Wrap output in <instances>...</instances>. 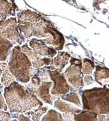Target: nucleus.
<instances>
[{
    "label": "nucleus",
    "mask_w": 109,
    "mask_h": 121,
    "mask_svg": "<svg viewBox=\"0 0 109 121\" xmlns=\"http://www.w3.org/2000/svg\"><path fill=\"white\" fill-rule=\"evenodd\" d=\"M32 63L26 54L17 45L11 52L8 67L15 78L22 83H28L30 80Z\"/></svg>",
    "instance_id": "4"
},
{
    "label": "nucleus",
    "mask_w": 109,
    "mask_h": 121,
    "mask_svg": "<svg viewBox=\"0 0 109 121\" xmlns=\"http://www.w3.org/2000/svg\"><path fill=\"white\" fill-rule=\"evenodd\" d=\"M8 67V65L6 64V63H0V89L3 87V85L2 84V83L1 82V75H2V72L6 68Z\"/></svg>",
    "instance_id": "28"
},
{
    "label": "nucleus",
    "mask_w": 109,
    "mask_h": 121,
    "mask_svg": "<svg viewBox=\"0 0 109 121\" xmlns=\"http://www.w3.org/2000/svg\"><path fill=\"white\" fill-rule=\"evenodd\" d=\"M0 109L1 110H3L6 111L8 110V108H7V105L5 102L4 98L3 97L2 93L0 91Z\"/></svg>",
    "instance_id": "27"
},
{
    "label": "nucleus",
    "mask_w": 109,
    "mask_h": 121,
    "mask_svg": "<svg viewBox=\"0 0 109 121\" xmlns=\"http://www.w3.org/2000/svg\"><path fill=\"white\" fill-rule=\"evenodd\" d=\"M50 59L45 57L44 58H40L38 60L32 61L31 63L34 68L39 69V68H42L44 66H48L49 65H50Z\"/></svg>",
    "instance_id": "23"
},
{
    "label": "nucleus",
    "mask_w": 109,
    "mask_h": 121,
    "mask_svg": "<svg viewBox=\"0 0 109 121\" xmlns=\"http://www.w3.org/2000/svg\"><path fill=\"white\" fill-rule=\"evenodd\" d=\"M54 107L59 111L62 112L67 113H78L81 112L80 109L74 107V106L71 104L67 103L65 101H64L60 98L57 99L54 103Z\"/></svg>",
    "instance_id": "14"
},
{
    "label": "nucleus",
    "mask_w": 109,
    "mask_h": 121,
    "mask_svg": "<svg viewBox=\"0 0 109 121\" xmlns=\"http://www.w3.org/2000/svg\"><path fill=\"white\" fill-rule=\"evenodd\" d=\"M74 113L64 112L62 114L63 121H74Z\"/></svg>",
    "instance_id": "26"
},
{
    "label": "nucleus",
    "mask_w": 109,
    "mask_h": 121,
    "mask_svg": "<svg viewBox=\"0 0 109 121\" xmlns=\"http://www.w3.org/2000/svg\"><path fill=\"white\" fill-rule=\"evenodd\" d=\"M4 97L11 113H25L42 106L37 96L14 81L4 89Z\"/></svg>",
    "instance_id": "1"
},
{
    "label": "nucleus",
    "mask_w": 109,
    "mask_h": 121,
    "mask_svg": "<svg viewBox=\"0 0 109 121\" xmlns=\"http://www.w3.org/2000/svg\"><path fill=\"white\" fill-rule=\"evenodd\" d=\"M38 71V69H37ZM31 78V83H32L34 86H35V87H38L39 86H40V83H41V78L39 77V75L37 73H37L32 76V77L30 78Z\"/></svg>",
    "instance_id": "24"
},
{
    "label": "nucleus",
    "mask_w": 109,
    "mask_h": 121,
    "mask_svg": "<svg viewBox=\"0 0 109 121\" xmlns=\"http://www.w3.org/2000/svg\"><path fill=\"white\" fill-rule=\"evenodd\" d=\"M46 72L54 84V86L50 91L51 94L59 96L69 92L70 86L67 84L64 73L59 72L56 68L54 69H47Z\"/></svg>",
    "instance_id": "7"
},
{
    "label": "nucleus",
    "mask_w": 109,
    "mask_h": 121,
    "mask_svg": "<svg viewBox=\"0 0 109 121\" xmlns=\"http://www.w3.org/2000/svg\"><path fill=\"white\" fill-rule=\"evenodd\" d=\"M95 80L101 86H105L109 83V71L107 68L96 66L94 73Z\"/></svg>",
    "instance_id": "13"
},
{
    "label": "nucleus",
    "mask_w": 109,
    "mask_h": 121,
    "mask_svg": "<svg viewBox=\"0 0 109 121\" xmlns=\"http://www.w3.org/2000/svg\"><path fill=\"white\" fill-rule=\"evenodd\" d=\"M70 66L64 73L65 79L69 84L76 89H82L84 86V74L82 71V60L79 59L71 57Z\"/></svg>",
    "instance_id": "5"
},
{
    "label": "nucleus",
    "mask_w": 109,
    "mask_h": 121,
    "mask_svg": "<svg viewBox=\"0 0 109 121\" xmlns=\"http://www.w3.org/2000/svg\"><path fill=\"white\" fill-rule=\"evenodd\" d=\"M53 24L37 13L30 10L21 12L18 17V29L26 38L32 36L46 38L49 36L48 28Z\"/></svg>",
    "instance_id": "2"
},
{
    "label": "nucleus",
    "mask_w": 109,
    "mask_h": 121,
    "mask_svg": "<svg viewBox=\"0 0 109 121\" xmlns=\"http://www.w3.org/2000/svg\"><path fill=\"white\" fill-rule=\"evenodd\" d=\"M18 118V120L19 121H30V119L28 117H25V115H23V114H21V115H19V117H17Z\"/></svg>",
    "instance_id": "31"
},
{
    "label": "nucleus",
    "mask_w": 109,
    "mask_h": 121,
    "mask_svg": "<svg viewBox=\"0 0 109 121\" xmlns=\"http://www.w3.org/2000/svg\"><path fill=\"white\" fill-rule=\"evenodd\" d=\"M42 121H63V118L60 113L57 112V111L54 110H50L47 113L45 116L42 119Z\"/></svg>",
    "instance_id": "22"
},
{
    "label": "nucleus",
    "mask_w": 109,
    "mask_h": 121,
    "mask_svg": "<svg viewBox=\"0 0 109 121\" xmlns=\"http://www.w3.org/2000/svg\"><path fill=\"white\" fill-rule=\"evenodd\" d=\"M96 113L90 111H84L80 112L78 113H74V121H96Z\"/></svg>",
    "instance_id": "16"
},
{
    "label": "nucleus",
    "mask_w": 109,
    "mask_h": 121,
    "mask_svg": "<svg viewBox=\"0 0 109 121\" xmlns=\"http://www.w3.org/2000/svg\"><path fill=\"white\" fill-rule=\"evenodd\" d=\"M13 44L0 35V61H5L8 57Z\"/></svg>",
    "instance_id": "15"
},
{
    "label": "nucleus",
    "mask_w": 109,
    "mask_h": 121,
    "mask_svg": "<svg viewBox=\"0 0 109 121\" xmlns=\"http://www.w3.org/2000/svg\"><path fill=\"white\" fill-rule=\"evenodd\" d=\"M21 50L25 54L26 56L28 57V58L29 59V60L31 62L34 61V60H38V59H39L40 58V57L37 53L34 52L33 49H31V48L28 47L27 44L23 45L22 47H21Z\"/></svg>",
    "instance_id": "21"
},
{
    "label": "nucleus",
    "mask_w": 109,
    "mask_h": 121,
    "mask_svg": "<svg viewBox=\"0 0 109 121\" xmlns=\"http://www.w3.org/2000/svg\"><path fill=\"white\" fill-rule=\"evenodd\" d=\"M0 35L13 45L22 43L23 37L18 31L17 21L14 17L0 22Z\"/></svg>",
    "instance_id": "6"
},
{
    "label": "nucleus",
    "mask_w": 109,
    "mask_h": 121,
    "mask_svg": "<svg viewBox=\"0 0 109 121\" xmlns=\"http://www.w3.org/2000/svg\"><path fill=\"white\" fill-rule=\"evenodd\" d=\"M84 78V84L85 85H89V84H91L93 82V78L92 77V76L90 75H87V76H85Z\"/></svg>",
    "instance_id": "29"
},
{
    "label": "nucleus",
    "mask_w": 109,
    "mask_h": 121,
    "mask_svg": "<svg viewBox=\"0 0 109 121\" xmlns=\"http://www.w3.org/2000/svg\"><path fill=\"white\" fill-rule=\"evenodd\" d=\"M71 55L67 52H59L57 56L51 60L50 65L54 66V68L59 71L62 72L64 67L69 63Z\"/></svg>",
    "instance_id": "11"
},
{
    "label": "nucleus",
    "mask_w": 109,
    "mask_h": 121,
    "mask_svg": "<svg viewBox=\"0 0 109 121\" xmlns=\"http://www.w3.org/2000/svg\"><path fill=\"white\" fill-rule=\"evenodd\" d=\"M61 98L62 99L66 100L69 102H71L74 104H75L77 105L78 107H81V102H80V98L79 96L78 95L76 92H69V93H66V94H62L61 95Z\"/></svg>",
    "instance_id": "20"
},
{
    "label": "nucleus",
    "mask_w": 109,
    "mask_h": 121,
    "mask_svg": "<svg viewBox=\"0 0 109 121\" xmlns=\"http://www.w3.org/2000/svg\"><path fill=\"white\" fill-rule=\"evenodd\" d=\"M15 5L9 0H0V22L5 21L10 15H14Z\"/></svg>",
    "instance_id": "12"
},
{
    "label": "nucleus",
    "mask_w": 109,
    "mask_h": 121,
    "mask_svg": "<svg viewBox=\"0 0 109 121\" xmlns=\"http://www.w3.org/2000/svg\"><path fill=\"white\" fill-rule=\"evenodd\" d=\"M30 45L40 57H53L57 54V51L52 47H48L42 42L41 40L33 38L30 42Z\"/></svg>",
    "instance_id": "10"
},
{
    "label": "nucleus",
    "mask_w": 109,
    "mask_h": 121,
    "mask_svg": "<svg viewBox=\"0 0 109 121\" xmlns=\"http://www.w3.org/2000/svg\"><path fill=\"white\" fill-rule=\"evenodd\" d=\"M95 68V65L93 61L89 59H84L82 66V71L83 74L90 75Z\"/></svg>",
    "instance_id": "19"
},
{
    "label": "nucleus",
    "mask_w": 109,
    "mask_h": 121,
    "mask_svg": "<svg viewBox=\"0 0 109 121\" xmlns=\"http://www.w3.org/2000/svg\"><path fill=\"white\" fill-rule=\"evenodd\" d=\"M53 85L52 82L41 81L40 86H39L35 91H34V94L39 97L40 99L46 103L52 104L53 101L56 100L57 96L52 95L50 93V89Z\"/></svg>",
    "instance_id": "9"
},
{
    "label": "nucleus",
    "mask_w": 109,
    "mask_h": 121,
    "mask_svg": "<svg viewBox=\"0 0 109 121\" xmlns=\"http://www.w3.org/2000/svg\"><path fill=\"white\" fill-rule=\"evenodd\" d=\"M15 78L14 77V75L9 70V67L6 68L2 72V75L1 77V82L2 83L3 86L5 87L9 86L12 82L15 81Z\"/></svg>",
    "instance_id": "18"
},
{
    "label": "nucleus",
    "mask_w": 109,
    "mask_h": 121,
    "mask_svg": "<svg viewBox=\"0 0 109 121\" xmlns=\"http://www.w3.org/2000/svg\"><path fill=\"white\" fill-rule=\"evenodd\" d=\"M109 90L107 87L85 90L82 94L83 108L97 114H109Z\"/></svg>",
    "instance_id": "3"
},
{
    "label": "nucleus",
    "mask_w": 109,
    "mask_h": 121,
    "mask_svg": "<svg viewBox=\"0 0 109 121\" xmlns=\"http://www.w3.org/2000/svg\"><path fill=\"white\" fill-rule=\"evenodd\" d=\"M97 121H109V115L107 114V116H105V114H98L97 115Z\"/></svg>",
    "instance_id": "30"
},
{
    "label": "nucleus",
    "mask_w": 109,
    "mask_h": 121,
    "mask_svg": "<svg viewBox=\"0 0 109 121\" xmlns=\"http://www.w3.org/2000/svg\"><path fill=\"white\" fill-rule=\"evenodd\" d=\"M10 119L11 115L10 113L0 110V121H10Z\"/></svg>",
    "instance_id": "25"
},
{
    "label": "nucleus",
    "mask_w": 109,
    "mask_h": 121,
    "mask_svg": "<svg viewBox=\"0 0 109 121\" xmlns=\"http://www.w3.org/2000/svg\"><path fill=\"white\" fill-rule=\"evenodd\" d=\"M48 110L47 107H42V106H39L37 107V108L35 109L34 111H28V112H25L26 115H30L32 117V119L33 121H37L40 120V118L41 117L43 114H44Z\"/></svg>",
    "instance_id": "17"
},
{
    "label": "nucleus",
    "mask_w": 109,
    "mask_h": 121,
    "mask_svg": "<svg viewBox=\"0 0 109 121\" xmlns=\"http://www.w3.org/2000/svg\"><path fill=\"white\" fill-rule=\"evenodd\" d=\"M48 33L49 36L46 38L41 40L42 42L47 45H53V48L56 50H62L65 43V39L62 34H61L54 27L53 24L48 28Z\"/></svg>",
    "instance_id": "8"
}]
</instances>
